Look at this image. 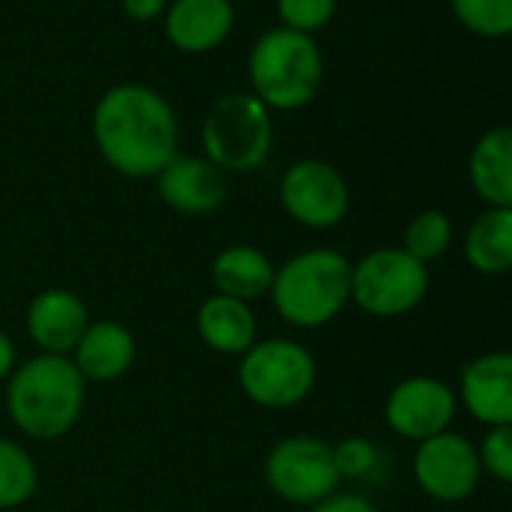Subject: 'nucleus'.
Listing matches in <instances>:
<instances>
[{
  "label": "nucleus",
  "instance_id": "f257e3e1",
  "mask_svg": "<svg viewBox=\"0 0 512 512\" xmlns=\"http://www.w3.org/2000/svg\"><path fill=\"white\" fill-rule=\"evenodd\" d=\"M91 139L103 163L133 181H154L181 154L175 106L142 82H121L100 94L91 112Z\"/></svg>",
  "mask_w": 512,
  "mask_h": 512
},
{
  "label": "nucleus",
  "instance_id": "f03ea898",
  "mask_svg": "<svg viewBox=\"0 0 512 512\" xmlns=\"http://www.w3.org/2000/svg\"><path fill=\"white\" fill-rule=\"evenodd\" d=\"M4 398L10 422L22 437L55 443L79 425L88 401V380L70 356L34 353L19 359L4 383Z\"/></svg>",
  "mask_w": 512,
  "mask_h": 512
},
{
  "label": "nucleus",
  "instance_id": "7ed1b4c3",
  "mask_svg": "<svg viewBox=\"0 0 512 512\" xmlns=\"http://www.w3.org/2000/svg\"><path fill=\"white\" fill-rule=\"evenodd\" d=\"M353 260L335 247L299 250L275 269L269 290L275 314L302 332L335 323L350 308Z\"/></svg>",
  "mask_w": 512,
  "mask_h": 512
},
{
  "label": "nucleus",
  "instance_id": "20e7f679",
  "mask_svg": "<svg viewBox=\"0 0 512 512\" xmlns=\"http://www.w3.org/2000/svg\"><path fill=\"white\" fill-rule=\"evenodd\" d=\"M323 49L314 37L269 28L253 40L247 55L250 94L269 112L305 109L323 85Z\"/></svg>",
  "mask_w": 512,
  "mask_h": 512
},
{
  "label": "nucleus",
  "instance_id": "39448f33",
  "mask_svg": "<svg viewBox=\"0 0 512 512\" xmlns=\"http://www.w3.org/2000/svg\"><path fill=\"white\" fill-rule=\"evenodd\" d=\"M199 142L202 157L223 175H250L275 148L272 112L250 91H229L208 106Z\"/></svg>",
  "mask_w": 512,
  "mask_h": 512
},
{
  "label": "nucleus",
  "instance_id": "423d86ee",
  "mask_svg": "<svg viewBox=\"0 0 512 512\" xmlns=\"http://www.w3.org/2000/svg\"><path fill=\"white\" fill-rule=\"evenodd\" d=\"M235 380L241 395L263 410H293L311 398L320 380L317 356L293 338H260L238 356Z\"/></svg>",
  "mask_w": 512,
  "mask_h": 512
},
{
  "label": "nucleus",
  "instance_id": "0eeeda50",
  "mask_svg": "<svg viewBox=\"0 0 512 512\" xmlns=\"http://www.w3.org/2000/svg\"><path fill=\"white\" fill-rule=\"evenodd\" d=\"M431 290V272L401 247H374L353 263L350 305L377 320L413 314Z\"/></svg>",
  "mask_w": 512,
  "mask_h": 512
},
{
  "label": "nucleus",
  "instance_id": "6e6552de",
  "mask_svg": "<svg viewBox=\"0 0 512 512\" xmlns=\"http://www.w3.org/2000/svg\"><path fill=\"white\" fill-rule=\"evenodd\" d=\"M263 482L269 491L293 506H317L341 491L332 443L320 434H287L275 440L263 458Z\"/></svg>",
  "mask_w": 512,
  "mask_h": 512
},
{
  "label": "nucleus",
  "instance_id": "1a4fd4ad",
  "mask_svg": "<svg viewBox=\"0 0 512 512\" xmlns=\"http://www.w3.org/2000/svg\"><path fill=\"white\" fill-rule=\"evenodd\" d=\"M278 199L284 214L311 232L338 229L353 208V193L344 172L320 157L290 163L278 181Z\"/></svg>",
  "mask_w": 512,
  "mask_h": 512
},
{
  "label": "nucleus",
  "instance_id": "9d476101",
  "mask_svg": "<svg viewBox=\"0 0 512 512\" xmlns=\"http://www.w3.org/2000/svg\"><path fill=\"white\" fill-rule=\"evenodd\" d=\"M410 470H413L416 488L428 500L443 503V506L470 500L485 476L476 443L467 434L452 431V428L416 443Z\"/></svg>",
  "mask_w": 512,
  "mask_h": 512
},
{
  "label": "nucleus",
  "instance_id": "9b49d317",
  "mask_svg": "<svg viewBox=\"0 0 512 512\" xmlns=\"http://www.w3.org/2000/svg\"><path fill=\"white\" fill-rule=\"evenodd\" d=\"M455 416H458L455 389L431 374H413L398 380L383 401L386 428L410 443H422L428 437L449 431Z\"/></svg>",
  "mask_w": 512,
  "mask_h": 512
},
{
  "label": "nucleus",
  "instance_id": "f8f14e48",
  "mask_svg": "<svg viewBox=\"0 0 512 512\" xmlns=\"http://www.w3.org/2000/svg\"><path fill=\"white\" fill-rule=\"evenodd\" d=\"M455 395L458 407H464L479 425H512V350H491L464 362Z\"/></svg>",
  "mask_w": 512,
  "mask_h": 512
},
{
  "label": "nucleus",
  "instance_id": "ddd939ff",
  "mask_svg": "<svg viewBox=\"0 0 512 512\" xmlns=\"http://www.w3.org/2000/svg\"><path fill=\"white\" fill-rule=\"evenodd\" d=\"M166 208L184 217H208L226 202V175L202 154H175L154 178Z\"/></svg>",
  "mask_w": 512,
  "mask_h": 512
},
{
  "label": "nucleus",
  "instance_id": "4468645a",
  "mask_svg": "<svg viewBox=\"0 0 512 512\" xmlns=\"http://www.w3.org/2000/svg\"><path fill=\"white\" fill-rule=\"evenodd\" d=\"M91 326V311L79 293L67 287L40 290L25 311V332L37 353L70 356Z\"/></svg>",
  "mask_w": 512,
  "mask_h": 512
},
{
  "label": "nucleus",
  "instance_id": "2eb2a0df",
  "mask_svg": "<svg viewBox=\"0 0 512 512\" xmlns=\"http://www.w3.org/2000/svg\"><path fill=\"white\" fill-rule=\"evenodd\" d=\"M163 34L181 55H208L220 49L235 28L232 0H169Z\"/></svg>",
  "mask_w": 512,
  "mask_h": 512
},
{
  "label": "nucleus",
  "instance_id": "dca6fc26",
  "mask_svg": "<svg viewBox=\"0 0 512 512\" xmlns=\"http://www.w3.org/2000/svg\"><path fill=\"white\" fill-rule=\"evenodd\" d=\"M136 353V335L121 320H91L70 359L88 383H115L136 365Z\"/></svg>",
  "mask_w": 512,
  "mask_h": 512
},
{
  "label": "nucleus",
  "instance_id": "f3484780",
  "mask_svg": "<svg viewBox=\"0 0 512 512\" xmlns=\"http://www.w3.org/2000/svg\"><path fill=\"white\" fill-rule=\"evenodd\" d=\"M275 260L256 244H226L214 253L208 266V278L214 293L238 299V302H260L269 296L275 281Z\"/></svg>",
  "mask_w": 512,
  "mask_h": 512
},
{
  "label": "nucleus",
  "instance_id": "a211bd4d",
  "mask_svg": "<svg viewBox=\"0 0 512 512\" xmlns=\"http://www.w3.org/2000/svg\"><path fill=\"white\" fill-rule=\"evenodd\" d=\"M196 338L217 356L238 359L244 356L256 341H260V323H256L253 305L211 293L202 299L193 317Z\"/></svg>",
  "mask_w": 512,
  "mask_h": 512
},
{
  "label": "nucleus",
  "instance_id": "6ab92c4d",
  "mask_svg": "<svg viewBox=\"0 0 512 512\" xmlns=\"http://www.w3.org/2000/svg\"><path fill=\"white\" fill-rule=\"evenodd\" d=\"M467 178L485 208H512V127L485 130L467 157Z\"/></svg>",
  "mask_w": 512,
  "mask_h": 512
},
{
  "label": "nucleus",
  "instance_id": "aec40b11",
  "mask_svg": "<svg viewBox=\"0 0 512 512\" xmlns=\"http://www.w3.org/2000/svg\"><path fill=\"white\" fill-rule=\"evenodd\" d=\"M464 263L485 278L512 272V208H482L461 238Z\"/></svg>",
  "mask_w": 512,
  "mask_h": 512
},
{
  "label": "nucleus",
  "instance_id": "412c9836",
  "mask_svg": "<svg viewBox=\"0 0 512 512\" xmlns=\"http://www.w3.org/2000/svg\"><path fill=\"white\" fill-rule=\"evenodd\" d=\"M40 488V467L22 440L0 437V512L25 506Z\"/></svg>",
  "mask_w": 512,
  "mask_h": 512
},
{
  "label": "nucleus",
  "instance_id": "4be33fe9",
  "mask_svg": "<svg viewBox=\"0 0 512 512\" xmlns=\"http://www.w3.org/2000/svg\"><path fill=\"white\" fill-rule=\"evenodd\" d=\"M455 238V226L452 217L440 208H425L419 214H413L404 226V238H401V250H407L413 260H419L422 266L437 263L440 256L449 253Z\"/></svg>",
  "mask_w": 512,
  "mask_h": 512
},
{
  "label": "nucleus",
  "instance_id": "5701e85b",
  "mask_svg": "<svg viewBox=\"0 0 512 512\" xmlns=\"http://www.w3.org/2000/svg\"><path fill=\"white\" fill-rule=\"evenodd\" d=\"M461 28L485 40L512 37V0H449Z\"/></svg>",
  "mask_w": 512,
  "mask_h": 512
},
{
  "label": "nucleus",
  "instance_id": "b1692460",
  "mask_svg": "<svg viewBox=\"0 0 512 512\" xmlns=\"http://www.w3.org/2000/svg\"><path fill=\"white\" fill-rule=\"evenodd\" d=\"M281 28L296 34H320L338 13V0H275Z\"/></svg>",
  "mask_w": 512,
  "mask_h": 512
},
{
  "label": "nucleus",
  "instance_id": "393cba45",
  "mask_svg": "<svg viewBox=\"0 0 512 512\" xmlns=\"http://www.w3.org/2000/svg\"><path fill=\"white\" fill-rule=\"evenodd\" d=\"M332 455H335V467H338L341 482L344 479H368L380 467L377 443L362 437V434H350V437L332 443Z\"/></svg>",
  "mask_w": 512,
  "mask_h": 512
},
{
  "label": "nucleus",
  "instance_id": "a878e982",
  "mask_svg": "<svg viewBox=\"0 0 512 512\" xmlns=\"http://www.w3.org/2000/svg\"><path fill=\"white\" fill-rule=\"evenodd\" d=\"M476 452H479L482 473L512 485V425L485 428L482 440L476 443Z\"/></svg>",
  "mask_w": 512,
  "mask_h": 512
},
{
  "label": "nucleus",
  "instance_id": "bb28decb",
  "mask_svg": "<svg viewBox=\"0 0 512 512\" xmlns=\"http://www.w3.org/2000/svg\"><path fill=\"white\" fill-rule=\"evenodd\" d=\"M308 512H380V509L371 497H365L359 491H335L332 497L320 500Z\"/></svg>",
  "mask_w": 512,
  "mask_h": 512
},
{
  "label": "nucleus",
  "instance_id": "cd10ccee",
  "mask_svg": "<svg viewBox=\"0 0 512 512\" xmlns=\"http://www.w3.org/2000/svg\"><path fill=\"white\" fill-rule=\"evenodd\" d=\"M169 7V0H121V10L130 22L148 25V22H160L163 13Z\"/></svg>",
  "mask_w": 512,
  "mask_h": 512
},
{
  "label": "nucleus",
  "instance_id": "c85d7f7f",
  "mask_svg": "<svg viewBox=\"0 0 512 512\" xmlns=\"http://www.w3.org/2000/svg\"><path fill=\"white\" fill-rule=\"evenodd\" d=\"M19 365V350H16V341L0 329V386L10 380V374L16 371Z\"/></svg>",
  "mask_w": 512,
  "mask_h": 512
}]
</instances>
